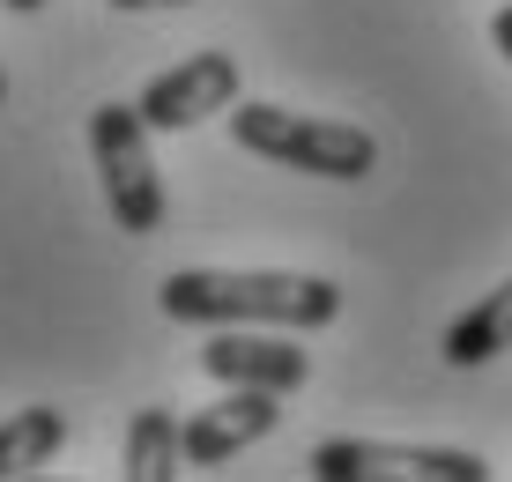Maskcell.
<instances>
[{"label":"cell","instance_id":"obj_1","mask_svg":"<svg viewBox=\"0 0 512 482\" xmlns=\"http://www.w3.org/2000/svg\"><path fill=\"white\" fill-rule=\"evenodd\" d=\"M164 319L179 327H290L312 334L342 312L327 275H282V267H179L156 290Z\"/></svg>","mask_w":512,"mask_h":482},{"label":"cell","instance_id":"obj_2","mask_svg":"<svg viewBox=\"0 0 512 482\" xmlns=\"http://www.w3.org/2000/svg\"><path fill=\"white\" fill-rule=\"evenodd\" d=\"M231 141L253 156H268L282 171L305 178H372L379 171V141L349 119H320V112H290V104H231Z\"/></svg>","mask_w":512,"mask_h":482},{"label":"cell","instance_id":"obj_3","mask_svg":"<svg viewBox=\"0 0 512 482\" xmlns=\"http://www.w3.org/2000/svg\"><path fill=\"white\" fill-rule=\"evenodd\" d=\"M90 156H97V186H104L112 223L127 238H156L164 230V178H156V156H149V119L134 104H97Z\"/></svg>","mask_w":512,"mask_h":482},{"label":"cell","instance_id":"obj_4","mask_svg":"<svg viewBox=\"0 0 512 482\" xmlns=\"http://www.w3.org/2000/svg\"><path fill=\"white\" fill-rule=\"evenodd\" d=\"M312 475L320 482H394V475H423V482H483L490 460L468 445H386V438H320L312 445Z\"/></svg>","mask_w":512,"mask_h":482},{"label":"cell","instance_id":"obj_5","mask_svg":"<svg viewBox=\"0 0 512 482\" xmlns=\"http://www.w3.org/2000/svg\"><path fill=\"white\" fill-rule=\"evenodd\" d=\"M231 104H238V60L231 52H193V60L164 67V75L141 89L134 112L149 119V134H186L201 119L231 112Z\"/></svg>","mask_w":512,"mask_h":482},{"label":"cell","instance_id":"obj_6","mask_svg":"<svg viewBox=\"0 0 512 482\" xmlns=\"http://www.w3.org/2000/svg\"><path fill=\"white\" fill-rule=\"evenodd\" d=\"M282 394H268V386H231L216 408H193V416L179 423V460L186 468H223L231 453H245V445H260L282 423Z\"/></svg>","mask_w":512,"mask_h":482},{"label":"cell","instance_id":"obj_7","mask_svg":"<svg viewBox=\"0 0 512 482\" xmlns=\"http://www.w3.org/2000/svg\"><path fill=\"white\" fill-rule=\"evenodd\" d=\"M201 371L216 386H268V394H297L312 379V356L290 342V327H268V334H208L201 349Z\"/></svg>","mask_w":512,"mask_h":482},{"label":"cell","instance_id":"obj_8","mask_svg":"<svg viewBox=\"0 0 512 482\" xmlns=\"http://www.w3.org/2000/svg\"><path fill=\"white\" fill-rule=\"evenodd\" d=\"M438 349H446V364H461V371L490 364V356H505V349H512V275H505V282H498V290H490L475 312L453 319Z\"/></svg>","mask_w":512,"mask_h":482},{"label":"cell","instance_id":"obj_9","mask_svg":"<svg viewBox=\"0 0 512 482\" xmlns=\"http://www.w3.org/2000/svg\"><path fill=\"white\" fill-rule=\"evenodd\" d=\"M186 460H179V416L171 408H134L127 423V445H119V475L127 482H171Z\"/></svg>","mask_w":512,"mask_h":482},{"label":"cell","instance_id":"obj_10","mask_svg":"<svg viewBox=\"0 0 512 482\" xmlns=\"http://www.w3.org/2000/svg\"><path fill=\"white\" fill-rule=\"evenodd\" d=\"M67 445V416L60 408H15L8 423H0V475H30V468H45L52 453Z\"/></svg>","mask_w":512,"mask_h":482},{"label":"cell","instance_id":"obj_11","mask_svg":"<svg viewBox=\"0 0 512 482\" xmlns=\"http://www.w3.org/2000/svg\"><path fill=\"white\" fill-rule=\"evenodd\" d=\"M490 45H498V52H505V67H512V8L490 15Z\"/></svg>","mask_w":512,"mask_h":482},{"label":"cell","instance_id":"obj_12","mask_svg":"<svg viewBox=\"0 0 512 482\" xmlns=\"http://www.w3.org/2000/svg\"><path fill=\"white\" fill-rule=\"evenodd\" d=\"M112 8H134L141 15V8H186V0H112Z\"/></svg>","mask_w":512,"mask_h":482},{"label":"cell","instance_id":"obj_13","mask_svg":"<svg viewBox=\"0 0 512 482\" xmlns=\"http://www.w3.org/2000/svg\"><path fill=\"white\" fill-rule=\"evenodd\" d=\"M8 8H15V15H38V8H45V0H8Z\"/></svg>","mask_w":512,"mask_h":482},{"label":"cell","instance_id":"obj_14","mask_svg":"<svg viewBox=\"0 0 512 482\" xmlns=\"http://www.w3.org/2000/svg\"><path fill=\"white\" fill-rule=\"evenodd\" d=\"M0 104H8V75H0Z\"/></svg>","mask_w":512,"mask_h":482}]
</instances>
